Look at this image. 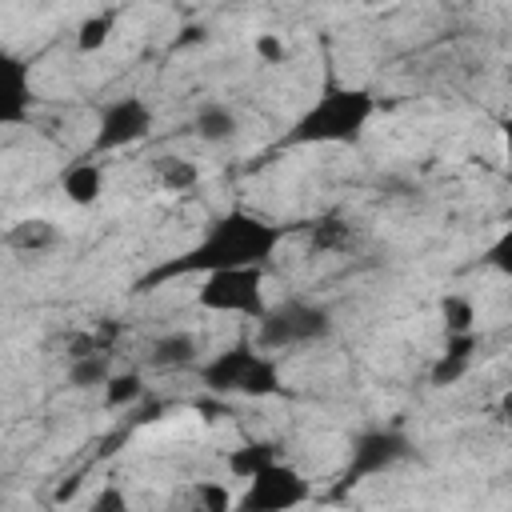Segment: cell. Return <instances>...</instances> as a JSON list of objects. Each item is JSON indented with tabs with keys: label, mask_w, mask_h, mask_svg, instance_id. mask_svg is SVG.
Wrapping results in <instances>:
<instances>
[{
	"label": "cell",
	"mask_w": 512,
	"mask_h": 512,
	"mask_svg": "<svg viewBox=\"0 0 512 512\" xmlns=\"http://www.w3.org/2000/svg\"><path fill=\"white\" fill-rule=\"evenodd\" d=\"M32 104H36V88L28 60L0 48V128L24 124L32 116Z\"/></svg>",
	"instance_id": "obj_9"
},
{
	"label": "cell",
	"mask_w": 512,
	"mask_h": 512,
	"mask_svg": "<svg viewBox=\"0 0 512 512\" xmlns=\"http://www.w3.org/2000/svg\"><path fill=\"white\" fill-rule=\"evenodd\" d=\"M104 392V404L108 408H136L144 396H148V384L136 368H124V372H108V380L100 384Z\"/></svg>",
	"instance_id": "obj_19"
},
{
	"label": "cell",
	"mask_w": 512,
	"mask_h": 512,
	"mask_svg": "<svg viewBox=\"0 0 512 512\" xmlns=\"http://www.w3.org/2000/svg\"><path fill=\"white\" fill-rule=\"evenodd\" d=\"M376 116V96L352 84H328L288 128L284 144H356Z\"/></svg>",
	"instance_id": "obj_2"
},
{
	"label": "cell",
	"mask_w": 512,
	"mask_h": 512,
	"mask_svg": "<svg viewBox=\"0 0 512 512\" xmlns=\"http://www.w3.org/2000/svg\"><path fill=\"white\" fill-rule=\"evenodd\" d=\"M196 308L216 312V316H248V320H256L268 308L264 268L260 264H244V268L204 272L200 288H196Z\"/></svg>",
	"instance_id": "obj_5"
},
{
	"label": "cell",
	"mask_w": 512,
	"mask_h": 512,
	"mask_svg": "<svg viewBox=\"0 0 512 512\" xmlns=\"http://www.w3.org/2000/svg\"><path fill=\"white\" fill-rule=\"evenodd\" d=\"M192 504H200L204 512H228V508H236V496L220 484V480H200V484H192Z\"/></svg>",
	"instance_id": "obj_22"
},
{
	"label": "cell",
	"mask_w": 512,
	"mask_h": 512,
	"mask_svg": "<svg viewBox=\"0 0 512 512\" xmlns=\"http://www.w3.org/2000/svg\"><path fill=\"white\" fill-rule=\"evenodd\" d=\"M256 56H264L268 64H280V60L288 56V48H284L276 36H268V32H264V36H256Z\"/></svg>",
	"instance_id": "obj_23"
},
{
	"label": "cell",
	"mask_w": 512,
	"mask_h": 512,
	"mask_svg": "<svg viewBox=\"0 0 512 512\" xmlns=\"http://www.w3.org/2000/svg\"><path fill=\"white\" fill-rule=\"evenodd\" d=\"M56 244H60V228L48 216H20L4 228V248L20 252V256H40Z\"/></svg>",
	"instance_id": "obj_12"
},
{
	"label": "cell",
	"mask_w": 512,
	"mask_h": 512,
	"mask_svg": "<svg viewBox=\"0 0 512 512\" xmlns=\"http://www.w3.org/2000/svg\"><path fill=\"white\" fill-rule=\"evenodd\" d=\"M92 508L96 512H104V508H112V512H120V508H128V500L116 492V488H104V492H96V500H92Z\"/></svg>",
	"instance_id": "obj_24"
},
{
	"label": "cell",
	"mask_w": 512,
	"mask_h": 512,
	"mask_svg": "<svg viewBox=\"0 0 512 512\" xmlns=\"http://www.w3.org/2000/svg\"><path fill=\"white\" fill-rule=\"evenodd\" d=\"M152 176L164 192L172 196H192L200 188V164L188 160V156H176V152H164L152 160Z\"/></svg>",
	"instance_id": "obj_15"
},
{
	"label": "cell",
	"mask_w": 512,
	"mask_h": 512,
	"mask_svg": "<svg viewBox=\"0 0 512 512\" xmlns=\"http://www.w3.org/2000/svg\"><path fill=\"white\" fill-rule=\"evenodd\" d=\"M156 128V108L128 92V96H116L108 104H100L96 112V132H92V156H108V152H124V148H136L152 136Z\"/></svg>",
	"instance_id": "obj_6"
},
{
	"label": "cell",
	"mask_w": 512,
	"mask_h": 512,
	"mask_svg": "<svg viewBox=\"0 0 512 512\" xmlns=\"http://www.w3.org/2000/svg\"><path fill=\"white\" fill-rule=\"evenodd\" d=\"M356 4H364V8H380V4H392V0H356Z\"/></svg>",
	"instance_id": "obj_25"
},
{
	"label": "cell",
	"mask_w": 512,
	"mask_h": 512,
	"mask_svg": "<svg viewBox=\"0 0 512 512\" xmlns=\"http://www.w3.org/2000/svg\"><path fill=\"white\" fill-rule=\"evenodd\" d=\"M308 500H312V484L304 480V472L284 464V460H272L268 468H260L256 476L244 480L236 508L240 512H288V508L308 504Z\"/></svg>",
	"instance_id": "obj_7"
},
{
	"label": "cell",
	"mask_w": 512,
	"mask_h": 512,
	"mask_svg": "<svg viewBox=\"0 0 512 512\" xmlns=\"http://www.w3.org/2000/svg\"><path fill=\"white\" fill-rule=\"evenodd\" d=\"M472 352H476V332H448L444 348L436 352V360L428 368V384L432 388H448V384L464 380L468 368H472Z\"/></svg>",
	"instance_id": "obj_11"
},
{
	"label": "cell",
	"mask_w": 512,
	"mask_h": 512,
	"mask_svg": "<svg viewBox=\"0 0 512 512\" xmlns=\"http://www.w3.org/2000/svg\"><path fill=\"white\" fill-rule=\"evenodd\" d=\"M408 456H412V444H408L404 432H396V428H372V432L356 436L352 456H348V468H344V484H360V480L384 476L388 468L404 464Z\"/></svg>",
	"instance_id": "obj_8"
},
{
	"label": "cell",
	"mask_w": 512,
	"mask_h": 512,
	"mask_svg": "<svg viewBox=\"0 0 512 512\" xmlns=\"http://www.w3.org/2000/svg\"><path fill=\"white\" fill-rule=\"evenodd\" d=\"M196 376L216 396L264 400V396H280L284 392V376H280L276 352H264L256 340H236L232 348L212 352L204 364H196Z\"/></svg>",
	"instance_id": "obj_3"
},
{
	"label": "cell",
	"mask_w": 512,
	"mask_h": 512,
	"mask_svg": "<svg viewBox=\"0 0 512 512\" xmlns=\"http://www.w3.org/2000/svg\"><path fill=\"white\" fill-rule=\"evenodd\" d=\"M108 188V176H104V164L96 156H84V160H72L64 172H60V192L68 204L76 208H92Z\"/></svg>",
	"instance_id": "obj_10"
},
{
	"label": "cell",
	"mask_w": 512,
	"mask_h": 512,
	"mask_svg": "<svg viewBox=\"0 0 512 512\" xmlns=\"http://www.w3.org/2000/svg\"><path fill=\"white\" fill-rule=\"evenodd\" d=\"M284 240H288L284 224H276L260 212H248V208H228L224 216H216L204 228V236L192 248H184L180 256L144 272L136 280V292H148V288L180 280V276H204V272H216V268H244V264L268 268V260L276 256V248Z\"/></svg>",
	"instance_id": "obj_1"
},
{
	"label": "cell",
	"mask_w": 512,
	"mask_h": 512,
	"mask_svg": "<svg viewBox=\"0 0 512 512\" xmlns=\"http://www.w3.org/2000/svg\"><path fill=\"white\" fill-rule=\"evenodd\" d=\"M112 364H108V352H88V356H72L68 360V384L72 388H100L108 380Z\"/></svg>",
	"instance_id": "obj_20"
},
{
	"label": "cell",
	"mask_w": 512,
	"mask_h": 512,
	"mask_svg": "<svg viewBox=\"0 0 512 512\" xmlns=\"http://www.w3.org/2000/svg\"><path fill=\"white\" fill-rule=\"evenodd\" d=\"M272 460H280V456H276V444H268V440H244V444L228 448L224 468H228V476L248 480V476H256L260 468H268Z\"/></svg>",
	"instance_id": "obj_17"
},
{
	"label": "cell",
	"mask_w": 512,
	"mask_h": 512,
	"mask_svg": "<svg viewBox=\"0 0 512 512\" xmlns=\"http://www.w3.org/2000/svg\"><path fill=\"white\" fill-rule=\"evenodd\" d=\"M304 236H308V252H312V256L348 252L352 240H356V232H352V224H348L344 216H320V220H312V224L304 228Z\"/></svg>",
	"instance_id": "obj_16"
},
{
	"label": "cell",
	"mask_w": 512,
	"mask_h": 512,
	"mask_svg": "<svg viewBox=\"0 0 512 512\" xmlns=\"http://www.w3.org/2000/svg\"><path fill=\"white\" fill-rule=\"evenodd\" d=\"M440 320L444 332H476V304L464 292H444L440 296Z\"/></svg>",
	"instance_id": "obj_21"
},
{
	"label": "cell",
	"mask_w": 512,
	"mask_h": 512,
	"mask_svg": "<svg viewBox=\"0 0 512 512\" xmlns=\"http://www.w3.org/2000/svg\"><path fill=\"white\" fill-rule=\"evenodd\" d=\"M236 132H240V116L224 100H204L192 112V136L204 144H228Z\"/></svg>",
	"instance_id": "obj_14"
},
{
	"label": "cell",
	"mask_w": 512,
	"mask_h": 512,
	"mask_svg": "<svg viewBox=\"0 0 512 512\" xmlns=\"http://www.w3.org/2000/svg\"><path fill=\"white\" fill-rule=\"evenodd\" d=\"M116 20H120L116 8H100V12L84 16V20L76 24V52H84V56L104 52L108 40H112V32H116Z\"/></svg>",
	"instance_id": "obj_18"
},
{
	"label": "cell",
	"mask_w": 512,
	"mask_h": 512,
	"mask_svg": "<svg viewBox=\"0 0 512 512\" xmlns=\"http://www.w3.org/2000/svg\"><path fill=\"white\" fill-rule=\"evenodd\" d=\"M148 364L156 372H184L200 364V344L192 332H164L148 344Z\"/></svg>",
	"instance_id": "obj_13"
},
{
	"label": "cell",
	"mask_w": 512,
	"mask_h": 512,
	"mask_svg": "<svg viewBox=\"0 0 512 512\" xmlns=\"http://www.w3.org/2000/svg\"><path fill=\"white\" fill-rule=\"evenodd\" d=\"M336 328L332 312L324 304L312 300H284V304H268L256 316V344L264 352H292V348H308L328 340Z\"/></svg>",
	"instance_id": "obj_4"
}]
</instances>
